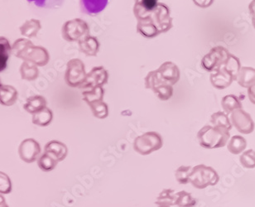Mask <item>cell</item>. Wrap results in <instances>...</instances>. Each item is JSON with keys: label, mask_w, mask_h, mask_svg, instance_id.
Masks as SVG:
<instances>
[{"label": "cell", "mask_w": 255, "mask_h": 207, "mask_svg": "<svg viewBox=\"0 0 255 207\" xmlns=\"http://www.w3.org/2000/svg\"><path fill=\"white\" fill-rule=\"evenodd\" d=\"M137 19H139L137 31L144 37H156L162 32H167L172 27L169 9L163 3H158L152 12Z\"/></svg>", "instance_id": "6da1fadb"}, {"label": "cell", "mask_w": 255, "mask_h": 207, "mask_svg": "<svg viewBox=\"0 0 255 207\" xmlns=\"http://www.w3.org/2000/svg\"><path fill=\"white\" fill-rule=\"evenodd\" d=\"M197 139L202 148L214 149L225 147L231 139V134L226 128L206 125L199 130Z\"/></svg>", "instance_id": "7a4b0ae2"}, {"label": "cell", "mask_w": 255, "mask_h": 207, "mask_svg": "<svg viewBox=\"0 0 255 207\" xmlns=\"http://www.w3.org/2000/svg\"><path fill=\"white\" fill-rule=\"evenodd\" d=\"M189 181L191 185L196 189H205L211 186L216 185L220 181V177L214 168L200 164L192 168Z\"/></svg>", "instance_id": "3957f363"}, {"label": "cell", "mask_w": 255, "mask_h": 207, "mask_svg": "<svg viewBox=\"0 0 255 207\" xmlns=\"http://www.w3.org/2000/svg\"><path fill=\"white\" fill-rule=\"evenodd\" d=\"M163 145L162 136L156 132H147L135 138L133 148L140 155H149Z\"/></svg>", "instance_id": "277c9868"}, {"label": "cell", "mask_w": 255, "mask_h": 207, "mask_svg": "<svg viewBox=\"0 0 255 207\" xmlns=\"http://www.w3.org/2000/svg\"><path fill=\"white\" fill-rule=\"evenodd\" d=\"M231 55L225 47H213L201 60V67L206 72H215L226 64Z\"/></svg>", "instance_id": "5b68a950"}, {"label": "cell", "mask_w": 255, "mask_h": 207, "mask_svg": "<svg viewBox=\"0 0 255 207\" xmlns=\"http://www.w3.org/2000/svg\"><path fill=\"white\" fill-rule=\"evenodd\" d=\"M232 125L243 134H250L255 130V122L251 116L242 108L236 109L231 113Z\"/></svg>", "instance_id": "8992f818"}, {"label": "cell", "mask_w": 255, "mask_h": 207, "mask_svg": "<svg viewBox=\"0 0 255 207\" xmlns=\"http://www.w3.org/2000/svg\"><path fill=\"white\" fill-rule=\"evenodd\" d=\"M68 69L66 73L67 84L71 87H76L81 86L86 80V73L84 71V65L78 59L71 60L69 62Z\"/></svg>", "instance_id": "52a82bcc"}, {"label": "cell", "mask_w": 255, "mask_h": 207, "mask_svg": "<svg viewBox=\"0 0 255 207\" xmlns=\"http://www.w3.org/2000/svg\"><path fill=\"white\" fill-rule=\"evenodd\" d=\"M18 154L25 163H34L41 154V146L35 139L27 138L20 144Z\"/></svg>", "instance_id": "ba28073f"}, {"label": "cell", "mask_w": 255, "mask_h": 207, "mask_svg": "<svg viewBox=\"0 0 255 207\" xmlns=\"http://www.w3.org/2000/svg\"><path fill=\"white\" fill-rule=\"evenodd\" d=\"M160 77L168 85L176 84L180 79V72L178 67L171 62H167L157 70Z\"/></svg>", "instance_id": "9c48e42d"}, {"label": "cell", "mask_w": 255, "mask_h": 207, "mask_svg": "<svg viewBox=\"0 0 255 207\" xmlns=\"http://www.w3.org/2000/svg\"><path fill=\"white\" fill-rule=\"evenodd\" d=\"M210 79L212 86L218 90L226 89L232 84V82H235L233 77H231L223 67H221L212 72Z\"/></svg>", "instance_id": "30bf717a"}, {"label": "cell", "mask_w": 255, "mask_h": 207, "mask_svg": "<svg viewBox=\"0 0 255 207\" xmlns=\"http://www.w3.org/2000/svg\"><path fill=\"white\" fill-rule=\"evenodd\" d=\"M107 79H108V75L103 67H96L93 71L90 72L88 77L85 80V83L81 86V87L86 88V87L101 86L107 82Z\"/></svg>", "instance_id": "8fae6325"}, {"label": "cell", "mask_w": 255, "mask_h": 207, "mask_svg": "<svg viewBox=\"0 0 255 207\" xmlns=\"http://www.w3.org/2000/svg\"><path fill=\"white\" fill-rule=\"evenodd\" d=\"M45 153H48L54 156L59 162H62L67 156L68 149L66 144L57 140L50 141L45 145Z\"/></svg>", "instance_id": "7c38bea8"}, {"label": "cell", "mask_w": 255, "mask_h": 207, "mask_svg": "<svg viewBox=\"0 0 255 207\" xmlns=\"http://www.w3.org/2000/svg\"><path fill=\"white\" fill-rule=\"evenodd\" d=\"M109 0H81V7L87 14L96 15L102 12Z\"/></svg>", "instance_id": "4fadbf2b"}, {"label": "cell", "mask_w": 255, "mask_h": 207, "mask_svg": "<svg viewBox=\"0 0 255 207\" xmlns=\"http://www.w3.org/2000/svg\"><path fill=\"white\" fill-rule=\"evenodd\" d=\"M236 82L241 87L249 89L255 84V69L252 67H241Z\"/></svg>", "instance_id": "5bb4252c"}, {"label": "cell", "mask_w": 255, "mask_h": 207, "mask_svg": "<svg viewBox=\"0 0 255 207\" xmlns=\"http://www.w3.org/2000/svg\"><path fill=\"white\" fill-rule=\"evenodd\" d=\"M176 204V193L172 189H163L155 202L157 207H172Z\"/></svg>", "instance_id": "9a60e30c"}, {"label": "cell", "mask_w": 255, "mask_h": 207, "mask_svg": "<svg viewBox=\"0 0 255 207\" xmlns=\"http://www.w3.org/2000/svg\"><path fill=\"white\" fill-rule=\"evenodd\" d=\"M247 148V141L241 135H235L231 137L227 143V149L234 155H239L243 153Z\"/></svg>", "instance_id": "2e32d148"}, {"label": "cell", "mask_w": 255, "mask_h": 207, "mask_svg": "<svg viewBox=\"0 0 255 207\" xmlns=\"http://www.w3.org/2000/svg\"><path fill=\"white\" fill-rule=\"evenodd\" d=\"M158 0H136L135 14L137 18L152 12L157 7Z\"/></svg>", "instance_id": "e0dca14e"}, {"label": "cell", "mask_w": 255, "mask_h": 207, "mask_svg": "<svg viewBox=\"0 0 255 207\" xmlns=\"http://www.w3.org/2000/svg\"><path fill=\"white\" fill-rule=\"evenodd\" d=\"M211 123L212 125L218 128H226L231 131L232 128L231 118H229L228 114L225 112L218 111L211 115Z\"/></svg>", "instance_id": "ac0fdd59"}, {"label": "cell", "mask_w": 255, "mask_h": 207, "mask_svg": "<svg viewBox=\"0 0 255 207\" xmlns=\"http://www.w3.org/2000/svg\"><path fill=\"white\" fill-rule=\"evenodd\" d=\"M58 163L59 161L57 160L54 156L44 152V153L40 156V158H38L37 166L43 172H51L54 170Z\"/></svg>", "instance_id": "d6986e66"}, {"label": "cell", "mask_w": 255, "mask_h": 207, "mask_svg": "<svg viewBox=\"0 0 255 207\" xmlns=\"http://www.w3.org/2000/svg\"><path fill=\"white\" fill-rule=\"evenodd\" d=\"M221 106L223 108L224 112L227 114H231L236 109L242 108V104L239 101L238 97L235 95H228L223 97L221 101Z\"/></svg>", "instance_id": "ffe728a7"}, {"label": "cell", "mask_w": 255, "mask_h": 207, "mask_svg": "<svg viewBox=\"0 0 255 207\" xmlns=\"http://www.w3.org/2000/svg\"><path fill=\"white\" fill-rule=\"evenodd\" d=\"M52 118H53V114H52V111L50 110L49 108H44L39 112L33 114L32 123L37 125L44 127V126H47L51 123Z\"/></svg>", "instance_id": "44dd1931"}, {"label": "cell", "mask_w": 255, "mask_h": 207, "mask_svg": "<svg viewBox=\"0 0 255 207\" xmlns=\"http://www.w3.org/2000/svg\"><path fill=\"white\" fill-rule=\"evenodd\" d=\"M197 204V200L186 191L176 193V204L178 207H194Z\"/></svg>", "instance_id": "7402d4cb"}, {"label": "cell", "mask_w": 255, "mask_h": 207, "mask_svg": "<svg viewBox=\"0 0 255 207\" xmlns=\"http://www.w3.org/2000/svg\"><path fill=\"white\" fill-rule=\"evenodd\" d=\"M224 69L226 70V72H228L229 74L231 75V77H233L234 80L236 81L237 77H238L239 72L241 69V62L238 57L231 54L226 62V64L224 65Z\"/></svg>", "instance_id": "603a6c76"}, {"label": "cell", "mask_w": 255, "mask_h": 207, "mask_svg": "<svg viewBox=\"0 0 255 207\" xmlns=\"http://www.w3.org/2000/svg\"><path fill=\"white\" fill-rule=\"evenodd\" d=\"M79 46L81 51L88 56H96L98 52L99 44L95 37H89L85 38L83 41L80 42Z\"/></svg>", "instance_id": "cb8c5ba5"}, {"label": "cell", "mask_w": 255, "mask_h": 207, "mask_svg": "<svg viewBox=\"0 0 255 207\" xmlns=\"http://www.w3.org/2000/svg\"><path fill=\"white\" fill-rule=\"evenodd\" d=\"M46 104H47V102L45 101L44 98L41 97H35L33 98L32 97L28 100L27 104H25L24 108L27 112L34 114L43 109Z\"/></svg>", "instance_id": "d4e9b609"}, {"label": "cell", "mask_w": 255, "mask_h": 207, "mask_svg": "<svg viewBox=\"0 0 255 207\" xmlns=\"http://www.w3.org/2000/svg\"><path fill=\"white\" fill-rule=\"evenodd\" d=\"M191 170H192V168L191 166H181L177 168L175 172V177H176L177 183L183 184V185L190 183L189 179Z\"/></svg>", "instance_id": "484cf974"}, {"label": "cell", "mask_w": 255, "mask_h": 207, "mask_svg": "<svg viewBox=\"0 0 255 207\" xmlns=\"http://www.w3.org/2000/svg\"><path fill=\"white\" fill-rule=\"evenodd\" d=\"M240 162H241V165L246 169L255 168V151L254 149L245 151L241 155Z\"/></svg>", "instance_id": "4316f807"}, {"label": "cell", "mask_w": 255, "mask_h": 207, "mask_svg": "<svg viewBox=\"0 0 255 207\" xmlns=\"http://www.w3.org/2000/svg\"><path fill=\"white\" fill-rule=\"evenodd\" d=\"M94 115L100 118H105L108 116V108L106 104L101 102H96L90 104Z\"/></svg>", "instance_id": "83f0119b"}, {"label": "cell", "mask_w": 255, "mask_h": 207, "mask_svg": "<svg viewBox=\"0 0 255 207\" xmlns=\"http://www.w3.org/2000/svg\"><path fill=\"white\" fill-rule=\"evenodd\" d=\"M12 192V183L7 174L0 173V193L8 194Z\"/></svg>", "instance_id": "f1b7e54d"}, {"label": "cell", "mask_w": 255, "mask_h": 207, "mask_svg": "<svg viewBox=\"0 0 255 207\" xmlns=\"http://www.w3.org/2000/svg\"><path fill=\"white\" fill-rule=\"evenodd\" d=\"M1 89L4 91L5 93L7 95V98L2 102V104L5 105H11L15 103V101L17 99V92L12 87H3L1 86Z\"/></svg>", "instance_id": "f546056e"}, {"label": "cell", "mask_w": 255, "mask_h": 207, "mask_svg": "<svg viewBox=\"0 0 255 207\" xmlns=\"http://www.w3.org/2000/svg\"><path fill=\"white\" fill-rule=\"evenodd\" d=\"M21 72H22V78H23V79L29 80V81L30 76L32 77V80L35 79L37 76V68L34 67H29V66L26 64V63L22 65Z\"/></svg>", "instance_id": "4dcf8cb0"}, {"label": "cell", "mask_w": 255, "mask_h": 207, "mask_svg": "<svg viewBox=\"0 0 255 207\" xmlns=\"http://www.w3.org/2000/svg\"><path fill=\"white\" fill-rule=\"evenodd\" d=\"M215 0H193L194 3L201 8H207L213 4Z\"/></svg>", "instance_id": "1f68e13d"}, {"label": "cell", "mask_w": 255, "mask_h": 207, "mask_svg": "<svg viewBox=\"0 0 255 207\" xmlns=\"http://www.w3.org/2000/svg\"><path fill=\"white\" fill-rule=\"evenodd\" d=\"M248 97L251 103L255 104V84L249 88Z\"/></svg>", "instance_id": "d6a6232c"}, {"label": "cell", "mask_w": 255, "mask_h": 207, "mask_svg": "<svg viewBox=\"0 0 255 207\" xmlns=\"http://www.w3.org/2000/svg\"><path fill=\"white\" fill-rule=\"evenodd\" d=\"M28 2H33L37 7H44L46 6V2L47 0H27Z\"/></svg>", "instance_id": "836d02e7"}, {"label": "cell", "mask_w": 255, "mask_h": 207, "mask_svg": "<svg viewBox=\"0 0 255 207\" xmlns=\"http://www.w3.org/2000/svg\"><path fill=\"white\" fill-rule=\"evenodd\" d=\"M249 9H250V12L252 15V17L255 16V0H252L251 3L249 5Z\"/></svg>", "instance_id": "e575fe53"}, {"label": "cell", "mask_w": 255, "mask_h": 207, "mask_svg": "<svg viewBox=\"0 0 255 207\" xmlns=\"http://www.w3.org/2000/svg\"><path fill=\"white\" fill-rule=\"evenodd\" d=\"M0 207H8V206L5 203L4 198L2 195L0 196Z\"/></svg>", "instance_id": "d590c367"}, {"label": "cell", "mask_w": 255, "mask_h": 207, "mask_svg": "<svg viewBox=\"0 0 255 207\" xmlns=\"http://www.w3.org/2000/svg\"><path fill=\"white\" fill-rule=\"evenodd\" d=\"M252 24H253L254 27H255V16L252 17Z\"/></svg>", "instance_id": "8d00e7d4"}]
</instances>
